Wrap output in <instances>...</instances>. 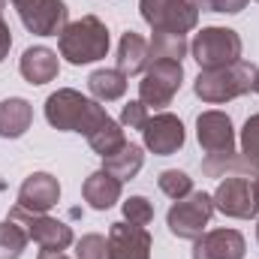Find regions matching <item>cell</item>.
I'll return each mask as SVG.
<instances>
[{
    "mask_svg": "<svg viewBox=\"0 0 259 259\" xmlns=\"http://www.w3.org/2000/svg\"><path fill=\"white\" fill-rule=\"evenodd\" d=\"M157 187H160L163 196H169L172 202H178V199L193 193V178L187 172H181V169H166V172H160Z\"/></svg>",
    "mask_w": 259,
    "mask_h": 259,
    "instance_id": "obj_26",
    "label": "cell"
},
{
    "mask_svg": "<svg viewBox=\"0 0 259 259\" xmlns=\"http://www.w3.org/2000/svg\"><path fill=\"white\" fill-rule=\"evenodd\" d=\"M9 217H12L15 223H21L24 232H27V238L36 241L42 250H66V247L75 241V238H72V229L66 226L64 220H58V217L30 214V211H24V208H18V205L9 211Z\"/></svg>",
    "mask_w": 259,
    "mask_h": 259,
    "instance_id": "obj_9",
    "label": "cell"
},
{
    "mask_svg": "<svg viewBox=\"0 0 259 259\" xmlns=\"http://www.w3.org/2000/svg\"><path fill=\"white\" fill-rule=\"evenodd\" d=\"M88 88L97 103H115L127 94V75L121 69H97V72H91Z\"/></svg>",
    "mask_w": 259,
    "mask_h": 259,
    "instance_id": "obj_22",
    "label": "cell"
},
{
    "mask_svg": "<svg viewBox=\"0 0 259 259\" xmlns=\"http://www.w3.org/2000/svg\"><path fill=\"white\" fill-rule=\"evenodd\" d=\"M202 172L208 178H229V175H247V178H253L259 172V166H253L241 151H232V154H208L202 160Z\"/></svg>",
    "mask_w": 259,
    "mask_h": 259,
    "instance_id": "obj_21",
    "label": "cell"
},
{
    "mask_svg": "<svg viewBox=\"0 0 259 259\" xmlns=\"http://www.w3.org/2000/svg\"><path fill=\"white\" fill-rule=\"evenodd\" d=\"M3 3H6V0H0V9H3Z\"/></svg>",
    "mask_w": 259,
    "mask_h": 259,
    "instance_id": "obj_38",
    "label": "cell"
},
{
    "mask_svg": "<svg viewBox=\"0 0 259 259\" xmlns=\"http://www.w3.org/2000/svg\"><path fill=\"white\" fill-rule=\"evenodd\" d=\"M199 69H220L241 61V36L232 27H202L190 42Z\"/></svg>",
    "mask_w": 259,
    "mask_h": 259,
    "instance_id": "obj_4",
    "label": "cell"
},
{
    "mask_svg": "<svg viewBox=\"0 0 259 259\" xmlns=\"http://www.w3.org/2000/svg\"><path fill=\"white\" fill-rule=\"evenodd\" d=\"M151 232L127 220L112 223L109 229V259H151Z\"/></svg>",
    "mask_w": 259,
    "mask_h": 259,
    "instance_id": "obj_12",
    "label": "cell"
},
{
    "mask_svg": "<svg viewBox=\"0 0 259 259\" xmlns=\"http://www.w3.org/2000/svg\"><path fill=\"white\" fill-rule=\"evenodd\" d=\"M196 9H202V12H226V15H235V12H241L250 0H190Z\"/></svg>",
    "mask_w": 259,
    "mask_h": 259,
    "instance_id": "obj_31",
    "label": "cell"
},
{
    "mask_svg": "<svg viewBox=\"0 0 259 259\" xmlns=\"http://www.w3.org/2000/svg\"><path fill=\"white\" fill-rule=\"evenodd\" d=\"M241 154L253 166H259V115H250L244 130H241Z\"/></svg>",
    "mask_w": 259,
    "mask_h": 259,
    "instance_id": "obj_29",
    "label": "cell"
},
{
    "mask_svg": "<svg viewBox=\"0 0 259 259\" xmlns=\"http://www.w3.org/2000/svg\"><path fill=\"white\" fill-rule=\"evenodd\" d=\"M139 12L154 33H190L199 24V9L190 0H139Z\"/></svg>",
    "mask_w": 259,
    "mask_h": 259,
    "instance_id": "obj_5",
    "label": "cell"
},
{
    "mask_svg": "<svg viewBox=\"0 0 259 259\" xmlns=\"http://www.w3.org/2000/svg\"><path fill=\"white\" fill-rule=\"evenodd\" d=\"M27 232L21 223H15L12 217L0 223V259H18L27 247Z\"/></svg>",
    "mask_w": 259,
    "mask_h": 259,
    "instance_id": "obj_25",
    "label": "cell"
},
{
    "mask_svg": "<svg viewBox=\"0 0 259 259\" xmlns=\"http://www.w3.org/2000/svg\"><path fill=\"white\" fill-rule=\"evenodd\" d=\"M36 259H69L64 250H39V256Z\"/></svg>",
    "mask_w": 259,
    "mask_h": 259,
    "instance_id": "obj_34",
    "label": "cell"
},
{
    "mask_svg": "<svg viewBox=\"0 0 259 259\" xmlns=\"http://www.w3.org/2000/svg\"><path fill=\"white\" fill-rule=\"evenodd\" d=\"M244 250L238 229H211L193 241V259H244Z\"/></svg>",
    "mask_w": 259,
    "mask_h": 259,
    "instance_id": "obj_14",
    "label": "cell"
},
{
    "mask_svg": "<svg viewBox=\"0 0 259 259\" xmlns=\"http://www.w3.org/2000/svg\"><path fill=\"white\" fill-rule=\"evenodd\" d=\"M115 69H121L124 75H139L151 66V46L145 36H139L136 30H127L118 42V55H115Z\"/></svg>",
    "mask_w": 259,
    "mask_h": 259,
    "instance_id": "obj_18",
    "label": "cell"
},
{
    "mask_svg": "<svg viewBox=\"0 0 259 259\" xmlns=\"http://www.w3.org/2000/svg\"><path fill=\"white\" fill-rule=\"evenodd\" d=\"M253 91L259 94V69H256V75H253Z\"/></svg>",
    "mask_w": 259,
    "mask_h": 259,
    "instance_id": "obj_35",
    "label": "cell"
},
{
    "mask_svg": "<svg viewBox=\"0 0 259 259\" xmlns=\"http://www.w3.org/2000/svg\"><path fill=\"white\" fill-rule=\"evenodd\" d=\"M58 199H61V184L49 172H33L18 187V208H24L30 214H46L49 208L58 205Z\"/></svg>",
    "mask_w": 259,
    "mask_h": 259,
    "instance_id": "obj_13",
    "label": "cell"
},
{
    "mask_svg": "<svg viewBox=\"0 0 259 259\" xmlns=\"http://www.w3.org/2000/svg\"><path fill=\"white\" fill-rule=\"evenodd\" d=\"M253 184H256V196H259V172L253 175Z\"/></svg>",
    "mask_w": 259,
    "mask_h": 259,
    "instance_id": "obj_36",
    "label": "cell"
},
{
    "mask_svg": "<svg viewBox=\"0 0 259 259\" xmlns=\"http://www.w3.org/2000/svg\"><path fill=\"white\" fill-rule=\"evenodd\" d=\"M256 241H259V220H256Z\"/></svg>",
    "mask_w": 259,
    "mask_h": 259,
    "instance_id": "obj_37",
    "label": "cell"
},
{
    "mask_svg": "<svg viewBox=\"0 0 259 259\" xmlns=\"http://www.w3.org/2000/svg\"><path fill=\"white\" fill-rule=\"evenodd\" d=\"M148 106L142 100H130L127 106L121 109V127H130V130H142L145 121H148Z\"/></svg>",
    "mask_w": 259,
    "mask_h": 259,
    "instance_id": "obj_30",
    "label": "cell"
},
{
    "mask_svg": "<svg viewBox=\"0 0 259 259\" xmlns=\"http://www.w3.org/2000/svg\"><path fill=\"white\" fill-rule=\"evenodd\" d=\"M196 139L208 154H232L235 151V127L232 118L220 109H208L196 118Z\"/></svg>",
    "mask_w": 259,
    "mask_h": 259,
    "instance_id": "obj_11",
    "label": "cell"
},
{
    "mask_svg": "<svg viewBox=\"0 0 259 259\" xmlns=\"http://www.w3.org/2000/svg\"><path fill=\"white\" fill-rule=\"evenodd\" d=\"M9 49H12V33H9V24H6L3 15H0V64H3V58L9 55Z\"/></svg>",
    "mask_w": 259,
    "mask_h": 259,
    "instance_id": "obj_32",
    "label": "cell"
},
{
    "mask_svg": "<svg viewBox=\"0 0 259 259\" xmlns=\"http://www.w3.org/2000/svg\"><path fill=\"white\" fill-rule=\"evenodd\" d=\"M33 124V106L24 97H9L0 103V139H18Z\"/></svg>",
    "mask_w": 259,
    "mask_h": 259,
    "instance_id": "obj_19",
    "label": "cell"
},
{
    "mask_svg": "<svg viewBox=\"0 0 259 259\" xmlns=\"http://www.w3.org/2000/svg\"><path fill=\"white\" fill-rule=\"evenodd\" d=\"M61 58L72 66L94 64L109 55V27L97 15H81L78 21H69L58 36Z\"/></svg>",
    "mask_w": 259,
    "mask_h": 259,
    "instance_id": "obj_2",
    "label": "cell"
},
{
    "mask_svg": "<svg viewBox=\"0 0 259 259\" xmlns=\"http://www.w3.org/2000/svg\"><path fill=\"white\" fill-rule=\"evenodd\" d=\"M142 166H145V154H142V148L133 145V142H127L118 154H112V157L103 160V169L112 172L118 181H130V178H136V175L142 172Z\"/></svg>",
    "mask_w": 259,
    "mask_h": 259,
    "instance_id": "obj_23",
    "label": "cell"
},
{
    "mask_svg": "<svg viewBox=\"0 0 259 259\" xmlns=\"http://www.w3.org/2000/svg\"><path fill=\"white\" fill-rule=\"evenodd\" d=\"M256 3H259V0H256Z\"/></svg>",
    "mask_w": 259,
    "mask_h": 259,
    "instance_id": "obj_39",
    "label": "cell"
},
{
    "mask_svg": "<svg viewBox=\"0 0 259 259\" xmlns=\"http://www.w3.org/2000/svg\"><path fill=\"white\" fill-rule=\"evenodd\" d=\"M181 81H184L181 61H151L139 81V100L148 109H163L175 100V94L181 91Z\"/></svg>",
    "mask_w": 259,
    "mask_h": 259,
    "instance_id": "obj_7",
    "label": "cell"
},
{
    "mask_svg": "<svg viewBox=\"0 0 259 259\" xmlns=\"http://www.w3.org/2000/svg\"><path fill=\"white\" fill-rule=\"evenodd\" d=\"M21 24L36 36H61V30L69 24V9L64 0H46L36 12L21 18Z\"/></svg>",
    "mask_w": 259,
    "mask_h": 259,
    "instance_id": "obj_17",
    "label": "cell"
},
{
    "mask_svg": "<svg viewBox=\"0 0 259 259\" xmlns=\"http://www.w3.org/2000/svg\"><path fill=\"white\" fill-rule=\"evenodd\" d=\"M42 3H46V0H12V6H15L18 18H27V15H30V12H36Z\"/></svg>",
    "mask_w": 259,
    "mask_h": 259,
    "instance_id": "obj_33",
    "label": "cell"
},
{
    "mask_svg": "<svg viewBox=\"0 0 259 259\" xmlns=\"http://www.w3.org/2000/svg\"><path fill=\"white\" fill-rule=\"evenodd\" d=\"M142 142H145V148H148L151 154H157V157H172V154H178V151L184 148L187 133H184V124H181L178 115H172V112H157V115H151V118L145 121V127H142Z\"/></svg>",
    "mask_w": 259,
    "mask_h": 259,
    "instance_id": "obj_10",
    "label": "cell"
},
{
    "mask_svg": "<svg viewBox=\"0 0 259 259\" xmlns=\"http://www.w3.org/2000/svg\"><path fill=\"white\" fill-rule=\"evenodd\" d=\"M84 139H88L91 151H94V154H100L103 160H106V157H112V154H118V151L127 145V133H124V127H121L112 115H106V118L91 130Z\"/></svg>",
    "mask_w": 259,
    "mask_h": 259,
    "instance_id": "obj_20",
    "label": "cell"
},
{
    "mask_svg": "<svg viewBox=\"0 0 259 259\" xmlns=\"http://www.w3.org/2000/svg\"><path fill=\"white\" fill-rule=\"evenodd\" d=\"M106 115L109 112L97 100L81 97L72 88H61V91H55L46 100V121L55 130H61V133H81V136H88Z\"/></svg>",
    "mask_w": 259,
    "mask_h": 259,
    "instance_id": "obj_1",
    "label": "cell"
},
{
    "mask_svg": "<svg viewBox=\"0 0 259 259\" xmlns=\"http://www.w3.org/2000/svg\"><path fill=\"white\" fill-rule=\"evenodd\" d=\"M211 214H214V199L202 190H193L190 196L178 199L169 214H166V226L175 238H184V241H196L205 226L211 223Z\"/></svg>",
    "mask_w": 259,
    "mask_h": 259,
    "instance_id": "obj_6",
    "label": "cell"
},
{
    "mask_svg": "<svg viewBox=\"0 0 259 259\" xmlns=\"http://www.w3.org/2000/svg\"><path fill=\"white\" fill-rule=\"evenodd\" d=\"M121 187H124V181H118L112 172L97 169L94 175L84 178V184H81V196H84V202H88L94 211H109V208L121 199Z\"/></svg>",
    "mask_w": 259,
    "mask_h": 259,
    "instance_id": "obj_16",
    "label": "cell"
},
{
    "mask_svg": "<svg viewBox=\"0 0 259 259\" xmlns=\"http://www.w3.org/2000/svg\"><path fill=\"white\" fill-rule=\"evenodd\" d=\"M18 72L24 75L27 84H49L58 78L61 72V61H58V52L46 49V46H33L21 55L18 61Z\"/></svg>",
    "mask_w": 259,
    "mask_h": 259,
    "instance_id": "obj_15",
    "label": "cell"
},
{
    "mask_svg": "<svg viewBox=\"0 0 259 259\" xmlns=\"http://www.w3.org/2000/svg\"><path fill=\"white\" fill-rule=\"evenodd\" d=\"M75 259H109V238L91 232L75 241Z\"/></svg>",
    "mask_w": 259,
    "mask_h": 259,
    "instance_id": "obj_27",
    "label": "cell"
},
{
    "mask_svg": "<svg viewBox=\"0 0 259 259\" xmlns=\"http://www.w3.org/2000/svg\"><path fill=\"white\" fill-rule=\"evenodd\" d=\"M214 211L232 217V220H250L256 217L259 211V196H256V184L247 175H229L220 178L217 190H214Z\"/></svg>",
    "mask_w": 259,
    "mask_h": 259,
    "instance_id": "obj_8",
    "label": "cell"
},
{
    "mask_svg": "<svg viewBox=\"0 0 259 259\" xmlns=\"http://www.w3.org/2000/svg\"><path fill=\"white\" fill-rule=\"evenodd\" d=\"M124 220L133 226H148L154 220V205L145 196H130L124 202Z\"/></svg>",
    "mask_w": 259,
    "mask_h": 259,
    "instance_id": "obj_28",
    "label": "cell"
},
{
    "mask_svg": "<svg viewBox=\"0 0 259 259\" xmlns=\"http://www.w3.org/2000/svg\"><path fill=\"white\" fill-rule=\"evenodd\" d=\"M148 46H151V61H181L190 52V42L178 33H154Z\"/></svg>",
    "mask_w": 259,
    "mask_h": 259,
    "instance_id": "obj_24",
    "label": "cell"
},
{
    "mask_svg": "<svg viewBox=\"0 0 259 259\" xmlns=\"http://www.w3.org/2000/svg\"><path fill=\"white\" fill-rule=\"evenodd\" d=\"M253 75H256V66L247 61H235L229 66H220V69H202L193 81V94L208 106H220V103H229V100L250 94Z\"/></svg>",
    "mask_w": 259,
    "mask_h": 259,
    "instance_id": "obj_3",
    "label": "cell"
}]
</instances>
